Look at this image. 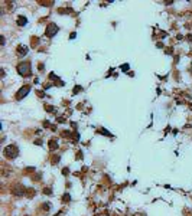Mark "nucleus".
Listing matches in <instances>:
<instances>
[{
	"label": "nucleus",
	"instance_id": "nucleus-1",
	"mask_svg": "<svg viewBox=\"0 0 192 216\" xmlns=\"http://www.w3.org/2000/svg\"><path fill=\"white\" fill-rule=\"evenodd\" d=\"M3 154H4V157L6 158H16L17 157V154H19V148H17V145L16 144H9L7 147H4V151H3Z\"/></svg>",
	"mask_w": 192,
	"mask_h": 216
},
{
	"label": "nucleus",
	"instance_id": "nucleus-2",
	"mask_svg": "<svg viewBox=\"0 0 192 216\" xmlns=\"http://www.w3.org/2000/svg\"><path fill=\"white\" fill-rule=\"evenodd\" d=\"M16 68H17L19 75H23V77L31 75V63L29 62H19Z\"/></svg>",
	"mask_w": 192,
	"mask_h": 216
},
{
	"label": "nucleus",
	"instance_id": "nucleus-3",
	"mask_svg": "<svg viewBox=\"0 0 192 216\" xmlns=\"http://www.w3.org/2000/svg\"><path fill=\"white\" fill-rule=\"evenodd\" d=\"M58 32H59V28H58L56 23H49V25L46 26V29H45V35H46L48 37H53Z\"/></svg>",
	"mask_w": 192,
	"mask_h": 216
},
{
	"label": "nucleus",
	"instance_id": "nucleus-4",
	"mask_svg": "<svg viewBox=\"0 0 192 216\" xmlns=\"http://www.w3.org/2000/svg\"><path fill=\"white\" fill-rule=\"evenodd\" d=\"M29 91H31V86H29V85L22 86V88L17 91V94H16V99H22L23 97H26L29 94Z\"/></svg>",
	"mask_w": 192,
	"mask_h": 216
},
{
	"label": "nucleus",
	"instance_id": "nucleus-5",
	"mask_svg": "<svg viewBox=\"0 0 192 216\" xmlns=\"http://www.w3.org/2000/svg\"><path fill=\"white\" fill-rule=\"evenodd\" d=\"M25 192H26V189L22 185H15L12 187V193L15 196H22V194H25Z\"/></svg>",
	"mask_w": 192,
	"mask_h": 216
},
{
	"label": "nucleus",
	"instance_id": "nucleus-6",
	"mask_svg": "<svg viewBox=\"0 0 192 216\" xmlns=\"http://www.w3.org/2000/svg\"><path fill=\"white\" fill-rule=\"evenodd\" d=\"M26 53H28V46H23V45L17 46V55L19 56H25Z\"/></svg>",
	"mask_w": 192,
	"mask_h": 216
},
{
	"label": "nucleus",
	"instance_id": "nucleus-7",
	"mask_svg": "<svg viewBox=\"0 0 192 216\" xmlns=\"http://www.w3.org/2000/svg\"><path fill=\"white\" fill-rule=\"evenodd\" d=\"M48 145H49V148H51V150H56V148H58V140H56V138L49 140Z\"/></svg>",
	"mask_w": 192,
	"mask_h": 216
},
{
	"label": "nucleus",
	"instance_id": "nucleus-8",
	"mask_svg": "<svg viewBox=\"0 0 192 216\" xmlns=\"http://www.w3.org/2000/svg\"><path fill=\"white\" fill-rule=\"evenodd\" d=\"M26 23H28V20H26L25 16H19V17H17V25L19 26H25Z\"/></svg>",
	"mask_w": 192,
	"mask_h": 216
},
{
	"label": "nucleus",
	"instance_id": "nucleus-9",
	"mask_svg": "<svg viewBox=\"0 0 192 216\" xmlns=\"http://www.w3.org/2000/svg\"><path fill=\"white\" fill-rule=\"evenodd\" d=\"M62 200H64V202H68V200H71V196H69V193H65V194H64V198H62Z\"/></svg>",
	"mask_w": 192,
	"mask_h": 216
},
{
	"label": "nucleus",
	"instance_id": "nucleus-10",
	"mask_svg": "<svg viewBox=\"0 0 192 216\" xmlns=\"http://www.w3.org/2000/svg\"><path fill=\"white\" fill-rule=\"evenodd\" d=\"M42 205H44V206H42V209H44V210H46V212L51 209V203H42Z\"/></svg>",
	"mask_w": 192,
	"mask_h": 216
},
{
	"label": "nucleus",
	"instance_id": "nucleus-11",
	"mask_svg": "<svg viewBox=\"0 0 192 216\" xmlns=\"http://www.w3.org/2000/svg\"><path fill=\"white\" fill-rule=\"evenodd\" d=\"M44 193H45V194H48V196H51V194H52V190H51L49 187H48V189L45 187V189H44Z\"/></svg>",
	"mask_w": 192,
	"mask_h": 216
},
{
	"label": "nucleus",
	"instance_id": "nucleus-12",
	"mask_svg": "<svg viewBox=\"0 0 192 216\" xmlns=\"http://www.w3.org/2000/svg\"><path fill=\"white\" fill-rule=\"evenodd\" d=\"M81 90H82V86H80V85H77V86H75V88H74V94H77V92H80V91Z\"/></svg>",
	"mask_w": 192,
	"mask_h": 216
},
{
	"label": "nucleus",
	"instance_id": "nucleus-13",
	"mask_svg": "<svg viewBox=\"0 0 192 216\" xmlns=\"http://www.w3.org/2000/svg\"><path fill=\"white\" fill-rule=\"evenodd\" d=\"M53 160H52V164H56V161H59V156H53Z\"/></svg>",
	"mask_w": 192,
	"mask_h": 216
},
{
	"label": "nucleus",
	"instance_id": "nucleus-14",
	"mask_svg": "<svg viewBox=\"0 0 192 216\" xmlns=\"http://www.w3.org/2000/svg\"><path fill=\"white\" fill-rule=\"evenodd\" d=\"M45 110H48V111L53 112V107H51V105H45Z\"/></svg>",
	"mask_w": 192,
	"mask_h": 216
},
{
	"label": "nucleus",
	"instance_id": "nucleus-15",
	"mask_svg": "<svg viewBox=\"0 0 192 216\" xmlns=\"http://www.w3.org/2000/svg\"><path fill=\"white\" fill-rule=\"evenodd\" d=\"M121 69H123V71H127V69H129V63H124V65H121Z\"/></svg>",
	"mask_w": 192,
	"mask_h": 216
},
{
	"label": "nucleus",
	"instance_id": "nucleus-16",
	"mask_svg": "<svg viewBox=\"0 0 192 216\" xmlns=\"http://www.w3.org/2000/svg\"><path fill=\"white\" fill-rule=\"evenodd\" d=\"M28 196H33V189H28Z\"/></svg>",
	"mask_w": 192,
	"mask_h": 216
},
{
	"label": "nucleus",
	"instance_id": "nucleus-17",
	"mask_svg": "<svg viewBox=\"0 0 192 216\" xmlns=\"http://www.w3.org/2000/svg\"><path fill=\"white\" fill-rule=\"evenodd\" d=\"M62 173H64V174H68V169H67V167H65V169L62 170Z\"/></svg>",
	"mask_w": 192,
	"mask_h": 216
},
{
	"label": "nucleus",
	"instance_id": "nucleus-18",
	"mask_svg": "<svg viewBox=\"0 0 192 216\" xmlns=\"http://www.w3.org/2000/svg\"><path fill=\"white\" fill-rule=\"evenodd\" d=\"M186 39H188V40H191V42H192V35H188V37H186Z\"/></svg>",
	"mask_w": 192,
	"mask_h": 216
},
{
	"label": "nucleus",
	"instance_id": "nucleus-19",
	"mask_svg": "<svg viewBox=\"0 0 192 216\" xmlns=\"http://www.w3.org/2000/svg\"><path fill=\"white\" fill-rule=\"evenodd\" d=\"M55 216H61V215H55Z\"/></svg>",
	"mask_w": 192,
	"mask_h": 216
}]
</instances>
